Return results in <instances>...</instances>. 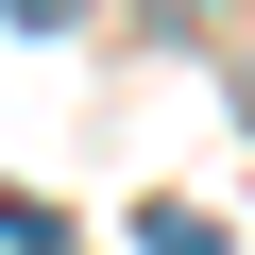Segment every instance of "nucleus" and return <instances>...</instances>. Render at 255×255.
Listing matches in <instances>:
<instances>
[{"label":"nucleus","mask_w":255,"mask_h":255,"mask_svg":"<svg viewBox=\"0 0 255 255\" xmlns=\"http://www.w3.org/2000/svg\"><path fill=\"white\" fill-rule=\"evenodd\" d=\"M68 17H85V0H17V34H68Z\"/></svg>","instance_id":"1"},{"label":"nucleus","mask_w":255,"mask_h":255,"mask_svg":"<svg viewBox=\"0 0 255 255\" xmlns=\"http://www.w3.org/2000/svg\"><path fill=\"white\" fill-rule=\"evenodd\" d=\"M170 17H221V0H170Z\"/></svg>","instance_id":"2"}]
</instances>
